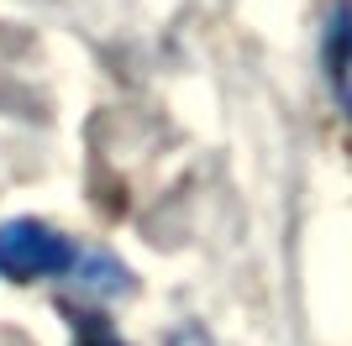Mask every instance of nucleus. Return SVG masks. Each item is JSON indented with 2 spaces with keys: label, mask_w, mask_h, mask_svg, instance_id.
Listing matches in <instances>:
<instances>
[{
  "label": "nucleus",
  "mask_w": 352,
  "mask_h": 346,
  "mask_svg": "<svg viewBox=\"0 0 352 346\" xmlns=\"http://www.w3.org/2000/svg\"><path fill=\"white\" fill-rule=\"evenodd\" d=\"M79 268L69 236L47 220H6L0 226V278L6 284H43V278H69Z\"/></svg>",
  "instance_id": "f257e3e1"
},
{
  "label": "nucleus",
  "mask_w": 352,
  "mask_h": 346,
  "mask_svg": "<svg viewBox=\"0 0 352 346\" xmlns=\"http://www.w3.org/2000/svg\"><path fill=\"white\" fill-rule=\"evenodd\" d=\"M326 69H331V89H337L342 111L352 115V0H342V11L331 16V32H326Z\"/></svg>",
  "instance_id": "f03ea898"
},
{
  "label": "nucleus",
  "mask_w": 352,
  "mask_h": 346,
  "mask_svg": "<svg viewBox=\"0 0 352 346\" xmlns=\"http://www.w3.org/2000/svg\"><path fill=\"white\" fill-rule=\"evenodd\" d=\"M168 346H210V336L200 331V325H184V331L168 336Z\"/></svg>",
  "instance_id": "7ed1b4c3"
},
{
  "label": "nucleus",
  "mask_w": 352,
  "mask_h": 346,
  "mask_svg": "<svg viewBox=\"0 0 352 346\" xmlns=\"http://www.w3.org/2000/svg\"><path fill=\"white\" fill-rule=\"evenodd\" d=\"M74 346H121V341L111 331H79V341H74Z\"/></svg>",
  "instance_id": "20e7f679"
}]
</instances>
